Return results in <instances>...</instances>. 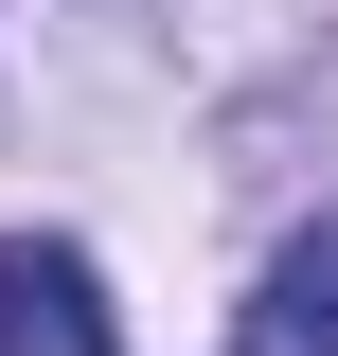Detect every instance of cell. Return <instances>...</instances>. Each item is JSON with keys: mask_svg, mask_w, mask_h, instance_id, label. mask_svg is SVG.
<instances>
[{"mask_svg": "<svg viewBox=\"0 0 338 356\" xmlns=\"http://www.w3.org/2000/svg\"><path fill=\"white\" fill-rule=\"evenodd\" d=\"M0 356H107V267L54 250V232H18L0 250Z\"/></svg>", "mask_w": 338, "mask_h": 356, "instance_id": "cell-1", "label": "cell"}, {"mask_svg": "<svg viewBox=\"0 0 338 356\" xmlns=\"http://www.w3.org/2000/svg\"><path fill=\"white\" fill-rule=\"evenodd\" d=\"M250 356H338V214L303 232V250H267V285H250Z\"/></svg>", "mask_w": 338, "mask_h": 356, "instance_id": "cell-2", "label": "cell"}]
</instances>
